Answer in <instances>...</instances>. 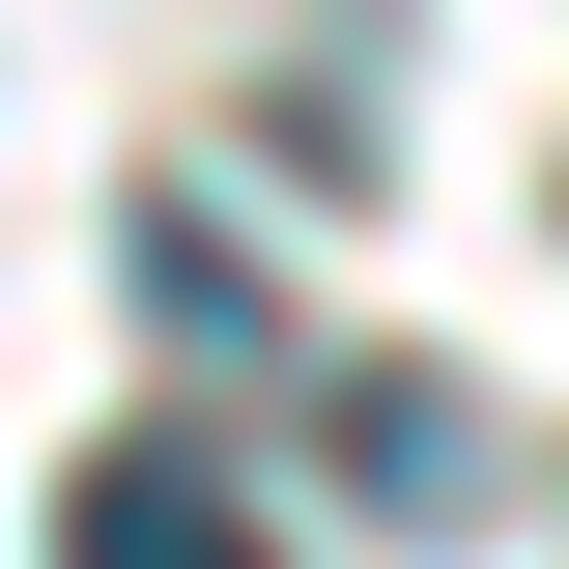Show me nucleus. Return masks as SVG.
Returning a JSON list of instances; mask_svg holds the SVG:
<instances>
[{"instance_id": "1", "label": "nucleus", "mask_w": 569, "mask_h": 569, "mask_svg": "<svg viewBox=\"0 0 569 569\" xmlns=\"http://www.w3.org/2000/svg\"><path fill=\"white\" fill-rule=\"evenodd\" d=\"M58 569H284V541H257V485H228V456H171V427H114V456L58 485Z\"/></svg>"}, {"instance_id": "2", "label": "nucleus", "mask_w": 569, "mask_h": 569, "mask_svg": "<svg viewBox=\"0 0 569 569\" xmlns=\"http://www.w3.org/2000/svg\"><path fill=\"white\" fill-rule=\"evenodd\" d=\"M342 456H370V512H456V485H485V427L427 399V370H342Z\"/></svg>"}]
</instances>
